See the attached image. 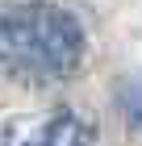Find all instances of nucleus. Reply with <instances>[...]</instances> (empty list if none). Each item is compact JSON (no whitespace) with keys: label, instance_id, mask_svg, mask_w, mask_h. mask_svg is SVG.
Listing matches in <instances>:
<instances>
[{"label":"nucleus","instance_id":"nucleus-2","mask_svg":"<svg viewBox=\"0 0 142 146\" xmlns=\"http://www.w3.org/2000/svg\"><path fill=\"white\" fill-rule=\"evenodd\" d=\"M0 146H100V138L92 129V121H84L71 109H59L50 117L13 125L9 134L0 138Z\"/></svg>","mask_w":142,"mask_h":146},{"label":"nucleus","instance_id":"nucleus-1","mask_svg":"<svg viewBox=\"0 0 142 146\" xmlns=\"http://www.w3.org/2000/svg\"><path fill=\"white\" fill-rule=\"evenodd\" d=\"M84 63V25L59 4H13L0 13V71L21 84H63Z\"/></svg>","mask_w":142,"mask_h":146}]
</instances>
